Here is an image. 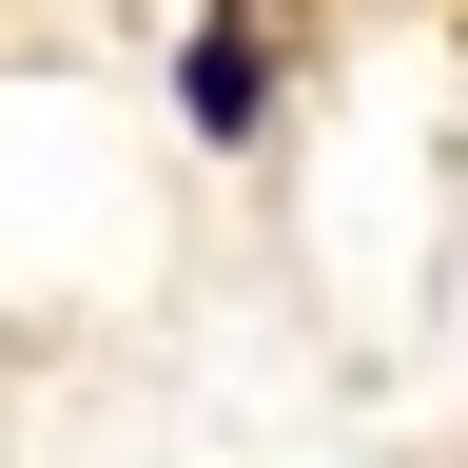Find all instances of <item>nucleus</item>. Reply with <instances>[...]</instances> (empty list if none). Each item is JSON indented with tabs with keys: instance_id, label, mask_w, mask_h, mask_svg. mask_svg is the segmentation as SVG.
Masks as SVG:
<instances>
[{
	"instance_id": "nucleus-1",
	"label": "nucleus",
	"mask_w": 468,
	"mask_h": 468,
	"mask_svg": "<svg viewBox=\"0 0 468 468\" xmlns=\"http://www.w3.org/2000/svg\"><path fill=\"white\" fill-rule=\"evenodd\" d=\"M176 117H196L215 156L273 137V58H254V0H196V39H176Z\"/></svg>"
}]
</instances>
